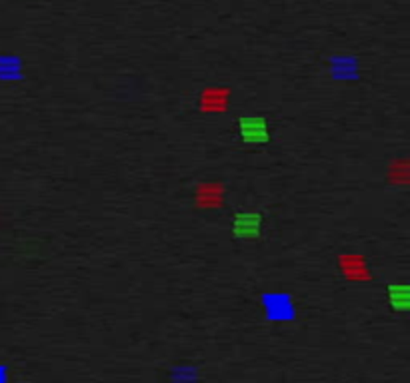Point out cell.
I'll return each instance as SVG.
<instances>
[{
	"instance_id": "cell-1",
	"label": "cell",
	"mask_w": 410,
	"mask_h": 383,
	"mask_svg": "<svg viewBox=\"0 0 410 383\" xmlns=\"http://www.w3.org/2000/svg\"><path fill=\"white\" fill-rule=\"evenodd\" d=\"M344 270L349 273V276H352V278H367V270H364V263H362V260L360 258H347L344 260Z\"/></svg>"
},
{
	"instance_id": "cell-2",
	"label": "cell",
	"mask_w": 410,
	"mask_h": 383,
	"mask_svg": "<svg viewBox=\"0 0 410 383\" xmlns=\"http://www.w3.org/2000/svg\"><path fill=\"white\" fill-rule=\"evenodd\" d=\"M203 192V190H200ZM220 188L218 186H210V188H205V192L200 194L203 196V206H216V204H220Z\"/></svg>"
}]
</instances>
